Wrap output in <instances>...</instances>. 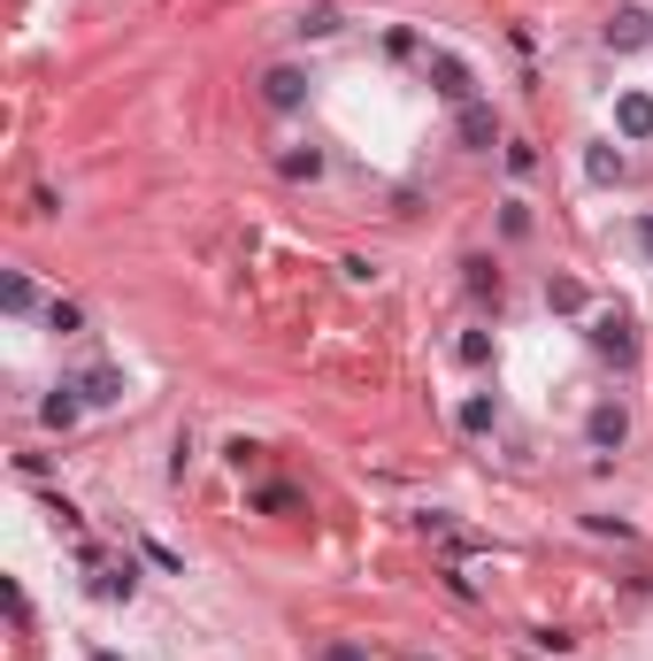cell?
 <instances>
[{"label": "cell", "mask_w": 653, "mask_h": 661, "mask_svg": "<svg viewBox=\"0 0 653 661\" xmlns=\"http://www.w3.org/2000/svg\"><path fill=\"white\" fill-rule=\"evenodd\" d=\"M423 77H431V93H439V101H454V108H470V101H477V70H470L462 54H446V46L423 62Z\"/></svg>", "instance_id": "obj_1"}, {"label": "cell", "mask_w": 653, "mask_h": 661, "mask_svg": "<svg viewBox=\"0 0 653 661\" xmlns=\"http://www.w3.org/2000/svg\"><path fill=\"white\" fill-rule=\"evenodd\" d=\"M592 346H600L608 361H623V369H631V361H639V324H631L623 308H600V316H592Z\"/></svg>", "instance_id": "obj_2"}, {"label": "cell", "mask_w": 653, "mask_h": 661, "mask_svg": "<svg viewBox=\"0 0 653 661\" xmlns=\"http://www.w3.org/2000/svg\"><path fill=\"white\" fill-rule=\"evenodd\" d=\"M600 39H608L615 54H639V46H653V15L646 8H615V15L600 23Z\"/></svg>", "instance_id": "obj_3"}, {"label": "cell", "mask_w": 653, "mask_h": 661, "mask_svg": "<svg viewBox=\"0 0 653 661\" xmlns=\"http://www.w3.org/2000/svg\"><path fill=\"white\" fill-rule=\"evenodd\" d=\"M584 439H592L600 454H615V447L631 439V408H623V400H600V408L584 416Z\"/></svg>", "instance_id": "obj_4"}, {"label": "cell", "mask_w": 653, "mask_h": 661, "mask_svg": "<svg viewBox=\"0 0 653 661\" xmlns=\"http://www.w3.org/2000/svg\"><path fill=\"white\" fill-rule=\"evenodd\" d=\"M262 101H270V108H301V101H308V70H301V62H277V70L262 77Z\"/></svg>", "instance_id": "obj_5"}, {"label": "cell", "mask_w": 653, "mask_h": 661, "mask_svg": "<svg viewBox=\"0 0 653 661\" xmlns=\"http://www.w3.org/2000/svg\"><path fill=\"white\" fill-rule=\"evenodd\" d=\"M454 132H462V147H477V155H492V147H499V116H492L485 101H470V108L454 116Z\"/></svg>", "instance_id": "obj_6"}, {"label": "cell", "mask_w": 653, "mask_h": 661, "mask_svg": "<svg viewBox=\"0 0 653 661\" xmlns=\"http://www.w3.org/2000/svg\"><path fill=\"white\" fill-rule=\"evenodd\" d=\"M131 592H139V569H131V562H93V600L116 608V600H131Z\"/></svg>", "instance_id": "obj_7"}, {"label": "cell", "mask_w": 653, "mask_h": 661, "mask_svg": "<svg viewBox=\"0 0 653 661\" xmlns=\"http://www.w3.org/2000/svg\"><path fill=\"white\" fill-rule=\"evenodd\" d=\"M615 132L623 139H653V93H623L615 101Z\"/></svg>", "instance_id": "obj_8"}, {"label": "cell", "mask_w": 653, "mask_h": 661, "mask_svg": "<svg viewBox=\"0 0 653 661\" xmlns=\"http://www.w3.org/2000/svg\"><path fill=\"white\" fill-rule=\"evenodd\" d=\"M39 416H46V431H70V423L85 416V392H77V385H54V392L39 400Z\"/></svg>", "instance_id": "obj_9"}, {"label": "cell", "mask_w": 653, "mask_h": 661, "mask_svg": "<svg viewBox=\"0 0 653 661\" xmlns=\"http://www.w3.org/2000/svg\"><path fill=\"white\" fill-rule=\"evenodd\" d=\"M77 392H85V408H108V400H124V369H85V377H70Z\"/></svg>", "instance_id": "obj_10"}, {"label": "cell", "mask_w": 653, "mask_h": 661, "mask_svg": "<svg viewBox=\"0 0 653 661\" xmlns=\"http://www.w3.org/2000/svg\"><path fill=\"white\" fill-rule=\"evenodd\" d=\"M454 423H462V431H470V439H485L492 423H499V400H492V392H470V400H462V408H454Z\"/></svg>", "instance_id": "obj_11"}, {"label": "cell", "mask_w": 653, "mask_h": 661, "mask_svg": "<svg viewBox=\"0 0 653 661\" xmlns=\"http://www.w3.org/2000/svg\"><path fill=\"white\" fill-rule=\"evenodd\" d=\"M277 177H293V185H316V177H324V147H285V155H277Z\"/></svg>", "instance_id": "obj_12"}, {"label": "cell", "mask_w": 653, "mask_h": 661, "mask_svg": "<svg viewBox=\"0 0 653 661\" xmlns=\"http://www.w3.org/2000/svg\"><path fill=\"white\" fill-rule=\"evenodd\" d=\"M623 147H584V177H592V185H623Z\"/></svg>", "instance_id": "obj_13"}, {"label": "cell", "mask_w": 653, "mask_h": 661, "mask_svg": "<svg viewBox=\"0 0 653 661\" xmlns=\"http://www.w3.org/2000/svg\"><path fill=\"white\" fill-rule=\"evenodd\" d=\"M546 301H554L561 316H584V285H577V277H546Z\"/></svg>", "instance_id": "obj_14"}, {"label": "cell", "mask_w": 653, "mask_h": 661, "mask_svg": "<svg viewBox=\"0 0 653 661\" xmlns=\"http://www.w3.org/2000/svg\"><path fill=\"white\" fill-rule=\"evenodd\" d=\"M462 270H470V293H477V301H499V270H492L485 254H470Z\"/></svg>", "instance_id": "obj_15"}, {"label": "cell", "mask_w": 653, "mask_h": 661, "mask_svg": "<svg viewBox=\"0 0 653 661\" xmlns=\"http://www.w3.org/2000/svg\"><path fill=\"white\" fill-rule=\"evenodd\" d=\"M454 354H462L470 369H485V361H492V330H462V338H454Z\"/></svg>", "instance_id": "obj_16"}, {"label": "cell", "mask_w": 653, "mask_h": 661, "mask_svg": "<svg viewBox=\"0 0 653 661\" xmlns=\"http://www.w3.org/2000/svg\"><path fill=\"white\" fill-rule=\"evenodd\" d=\"M0 301H8V316H31V308H39V293H31V277H8V285H0Z\"/></svg>", "instance_id": "obj_17"}, {"label": "cell", "mask_w": 653, "mask_h": 661, "mask_svg": "<svg viewBox=\"0 0 653 661\" xmlns=\"http://www.w3.org/2000/svg\"><path fill=\"white\" fill-rule=\"evenodd\" d=\"M338 23H346V15H338V8H308V15H301V39H330V31H338Z\"/></svg>", "instance_id": "obj_18"}, {"label": "cell", "mask_w": 653, "mask_h": 661, "mask_svg": "<svg viewBox=\"0 0 653 661\" xmlns=\"http://www.w3.org/2000/svg\"><path fill=\"white\" fill-rule=\"evenodd\" d=\"M46 330H62V338L85 330V308H77V301H54V308H46Z\"/></svg>", "instance_id": "obj_19"}, {"label": "cell", "mask_w": 653, "mask_h": 661, "mask_svg": "<svg viewBox=\"0 0 653 661\" xmlns=\"http://www.w3.org/2000/svg\"><path fill=\"white\" fill-rule=\"evenodd\" d=\"M499 231H507V239H530V208L507 200V208H499Z\"/></svg>", "instance_id": "obj_20"}, {"label": "cell", "mask_w": 653, "mask_h": 661, "mask_svg": "<svg viewBox=\"0 0 653 661\" xmlns=\"http://www.w3.org/2000/svg\"><path fill=\"white\" fill-rule=\"evenodd\" d=\"M507 169L530 177V169H538V147H530V139H507Z\"/></svg>", "instance_id": "obj_21"}, {"label": "cell", "mask_w": 653, "mask_h": 661, "mask_svg": "<svg viewBox=\"0 0 653 661\" xmlns=\"http://www.w3.org/2000/svg\"><path fill=\"white\" fill-rule=\"evenodd\" d=\"M293 507H301L293 485H270V493H262V515H293Z\"/></svg>", "instance_id": "obj_22"}, {"label": "cell", "mask_w": 653, "mask_h": 661, "mask_svg": "<svg viewBox=\"0 0 653 661\" xmlns=\"http://www.w3.org/2000/svg\"><path fill=\"white\" fill-rule=\"evenodd\" d=\"M324 661H369V647H354V639H330Z\"/></svg>", "instance_id": "obj_23"}, {"label": "cell", "mask_w": 653, "mask_h": 661, "mask_svg": "<svg viewBox=\"0 0 653 661\" xmlns=\"http://www.w3.org/2000/svg\"><path fill=\"white\" fill-rule=\"evenodd\" d=\"M631 239H639V254L653 262V216H639V223H631Z\"/></svg>", "instance_id": "obj_24"}]
</instances>
